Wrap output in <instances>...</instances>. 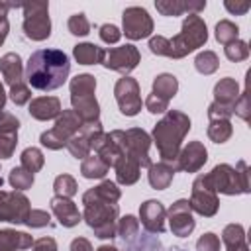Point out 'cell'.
<instances>
[{
	"instance_id": "obj_1",
	"label": "cell",
	"mask_w": 251,
	"mask_h": 251,
	"mask_svg": "<svg viewBox=\"0 0 251 251\" xmlns=\"http://www.w3.org/2000/svg\"><path fill=\"white\" fill-rule=\"evenodd\" d=\"M71 61L69 55L61 49H37L29 55L25 63V80L27 86L35 90H55L63 86L69 78Z\"/></svg>"
},
{
	"instance_id": "obj_2",
	"label": "cell",
	"mask_w": 251,
	"mask_h": 251,
	"mask_svg": "<svg viewBox=\"0 0 251 251\" xmlns=\"http://www.w3.org/2000/svg\"><path fill=\"white\" fill-rule=\"evenodd\" d=\"M190 131V118L180 110H167L165 116L155 124L151 141H155L163 163L175 165L182 147L184 135Z\"/></svg>"
},
{
	"instance_id": "obj_3",
	"label": "cell",
	"mask_w": 251,
	"mask_h": 251,
	"mask_svg": "<svg viewBox=\"0 0 251 251\" xmlns=\"http://www.w3.org/2000/svg\"><path fill=\"white\" fill-rule=\"evenodd\" d=\"M82 220L88 224V227L94 231L98 239H112L116 237L118 218H120V206L118 202H108L100 198L92 188H88L82 194Z\"/></svg>"
},
{
	"instance_id": "obj_4",
	"label": "cell",
	"mask_w": 251,
	"mask_h": 251,
	"mask_svg": "<svg viewBox=\"0 0 251 251\" xmlns=\"http://www.w3.org/2000/svg\"><path fill=\"white\" fill-rule=\"evenodd\" d=\"M71 104H73V112L78 116V120L82 124H90V122H98L100 120V106L98 100L94 96L96 92V78L90 73H82L76 75L75 78H71Z\"/></svg>"
},
{
	"instance_id": "obj_5",
	"label": "cell",
	"mask_w": 251,
	"mask_h": 251,
	"mask_svg": "<svg viewBox=\"0 0 251 251\" xmlns=\"http://www.w3.org/2000/svg\"><path fill=\"white\" fill-rule=\"evenodd\" d=\"M206 178L210 186L216 192L235 196V194H247L251 192L249 188V167L245 161H237L235 169L231 165H216L210 173H206Z\"/></svg>"
},
{
	"instance_id": "obj_6",
	"label": "cell",
	"mask_w": 251,
	"mask_h": 251,
	"mask_svg": "<svg viewBox=\"0 0 251 251\" xmlns=\"http://www.w3.org/2000/svg\"><path fill=\"white\" fill-rule=\"evenodd\" d=\"M206 41H208L206 22L198 14H188L182 20L180 33H176L173 39H169V57L171 59H182L188 53L202 47Z\"/></svg>"
},
{
	"instance_id": "obj_7",
	"label": "cell",
	"mask_w": 251,
	"mask_h": 251,
	"mask_svg": "<svg viewBox=\"0 0 251 251\" xmlns=\"http://www.w3.org/2000/svg\"><path fill=\"white\" fill-rule=\"evenodd\" d=\"M120 137H122V157L118 159V163L131 161V163L139 165L141 169L143 167L149 169L151 167V157H149L151 135L141 127H129L126 131L122 129Z\"/></svg>"
},
{
	"instance_id": "obj_8",
	"label": "cell",
	"mask_w": 251,
	"mask_h": 251,
	"mask_svg": "<svg viewBox=\"0 0 251 251\" xmlns=\"http://www.w3.org/2000/svg\"><path fill=\"white\" fill-rule=\"evenodd\" d=\"M24 33L31 41H45L51 35L49 4L47 2H22Z\"/></svg>"
},
{
	"instance_id": "obj_9",
	"label": "cell",
	"mask_w": 251,
	"mask_h": 251,
	"mask_svg": "<svg viewBox=\"0 0 251 251\" xmlns=\"http://www.w3.org/2000/svg\"><path fill=\"white\" fill-rule=\"evenodd\" d=\"M80 126H82V122L78 120V116L73 110H63L57 116L55 126L41 133L39 141L43 147H47L51 151H59V149L67 147L69 139L80 129Z\"/></svg>"
},
{
	"instance_id": "obj_10",
	"label": "cell",
	"mask_w": 251,
	"mask_h": 251,
	"mask_svg": "<svg viewBox=\"0 0 251 251\" xmlns=\"http://www.w3.org/2000/svg\"><path fill=\"white\" fill-rule=\"evenodd\" d=\"M104 139V129H102V122H90V124H82L80 129L69 139L67 149L75 159H84L90 155V151H96L98 145Z\"/></svg>"
},
{
	"instance_id": "obj_11",
	"label": "cell",
	"mask_w": 251,
	"mask_h": 251,
	"mask_svg": "<svg viewBox=\"0 0 251 251\" xmlns=\"http://www.w3.org/2000/svg\"><path fill=\"white\" fill-rule=\"evenodd\" d=\"M192 212L204 216V218H212L216 216L218 208H220V200H218V192L210 186L206 175H198L192 182V194L188 200Z\"/></svg>"
},
{
	"instance_id": "obj_12",
	"label": "cell",
	"mask_w": 251,
	"mask_h": 251,
	"mask_svg": "<svg viewBox=\"0 0 251 251\" xmlns=\"http://www.w3.org/2000/svg\"><path fill=\"white\" fill-rule=\"evenodd\" d=\"M122 29H124L122 33L131 41L145 39L153 31V20H151V16L145 8L129 6L122 14Z\"/></svg>"
},
{
	"instance_id": "obj_13",
	"label": "cell",
	"mask_w": 251,
	"mask_h": 251,
	"mask_svg": "<svg viewBox=\"0 0 251 251\" xmlns=\"http://www.w3.org/2000/svg\"><path fill=\"white\" fill-rule=\"evenodd\" d=\"M29 212H31V206L24 192H18V190L8 192L0 188V222L25 224Z\"/></svg>"
},
{
	"instance_id": "obj_14",
	"label": "cell",
	"mask_w": 251,
	"mask_h": 251,
	"mask_svg": "<svg viewBox=\"0 0 251 251\" xmlns=\"http://www.w3.org/2000/svg\"><path fill=\"white\" fill-rule=\"evenodd\" d=\"M139 61H141L139 49L131 43H126V45H120V47L106 49L102 65L110 71H116V73H122L124 76H127L139 65Z\"/></svg>"
},
{
	"instance_id": "obj_15",
	"label": "cell",
	"mask_w": 251,
	"mask_h": 251,
	"mask_svg": "<svg viewBox=\"0 0 251 251\" xmlns=\"http://www.w3.org/2000/svg\"><path fill=\"white\" fill-rule=\"evenodd\" d=\"M114 96L118 102V108L124 116L131 118L137 116L141 110V90L135 78L131 76H122L118 78L116 86H114Z\"/></svg>"
},
{
	"instance_id": "obj_16",
	"label": "cell",
	"mask_w": 251,
	"mask_h": 251,
	"mask_svg": "<svg viewBox=\"0 0 251 251\" xmlns=\"http://www.w3.org/2000/svg\"><path fill=\"white\" fill-rule=\"evenodd\" d=\"M167 220H169L171 231L175 235H178V237H188L196 227V222H194V216H192V208H190L188 200H184V198H180L175 204H171V208L167 210Z\"/></svg>"
},
{
	"instance_id": "obj_17",
	"label": "cell",
	"mask_w": 251,
	"mask_h": 251,
	"mask_svg": "<svg viewBox=\"0 0 251 251\" xmlns=\"http://www.w3.org/2000/svg\"><path fill=\"white\" fill-rule=\"evenodd\" d=\"M208 161V151L202 141H188V145L180 147L175 169L184 173H196L200 171Z\"/></svg>"
},
{
	"instance_id": "obj_18",
	"label": "cell",
	"mask_w": 251,
	"mask_h": 251,
	"mask_svg": "<svg viewBox=\"0 0 251 251\" xmlns=\"http://www.w3.org/2000/svg\"><path fill=\"white\" fill-rule=\"evenodd\" d=\"M139 220H141V226L149 233H163L167 210L159 200H147L139 206Z\"/></svg>"
},
{
	"instance_id": "obj_19",
	"label": "cell",
	"mask_w": 251,
	"mask_h": 251,
	"mask_svg": "<svg viewBox=\"0 0 251 251\" xmlns=\"http://www.w3.org/2000/svg\"><path fill=\"white\" fill-rule=\"evenodd\" d=\"M18 129H20V120L4 112L0 120V159H10L16 151L18 145Z\"/></svg>"
},
{
	"instance_id": "obj_20",
	"label": "cell",
	"mask_w": 251,
	"mask_h": 251,
	"mask_svg": "<svg viewBox=\"0 0 251 251\" xmlns=\"http://www.w3.org/2000/svg\"><path fill=\"white\" fill-rule=\"evenodd\" d=\"M51 212L55 214V218L59 220V224L63 227H75L78 226V222L82 220V214L78 212L76 204L71 198H63V196H53L51 202Z\"/></svg>"
},
{
	"instance_id": "obj_21",
	"label": "cell",
	"mask_w": 251,
	"mask_h": 251,
	"mask_svg": "<svg viewBox=\"0 0 251 251\" xmlns=\"http://www.w3.org/2000/svg\"><path fill=\"white\" fill-rule=\"evenodd\" d=\"M27 112L33 120L47 122V120H57V116L63 112V108H61V100L57 96H39L29 102Z\"/></svg>"
},
{
	"instance_id": "obj_22",
	"label": "cell",
	"mask_w": 251,
	"mask_h": 251,
	"mask_svg": "<svg viewBox=\"0 0 251 251\" xmlns=\"http://www.w3.org/2000/svg\"><path fill=\"white\" fill-rule=\"evenodd\" d=\"M155 8L163 16H180L184 12L198 14L206 8V2L204 0H157Z\"/></svg>"
},
{
	"instance_id": "obj_23",
	"label": "cell",
	"mask_w": 251,
	"mask_h": 251,
	"mask_svg": "<svg viewBox=\"0 0 251 251\" xmlns=\"http://www.w3.org/2000/svg\"><path fill=\"white\" fill-rule=\"evenodd\" d=\"M0 73L4 82L12 88L24 82V67H22V57L18 53H6L0 59Z\"/></svg>"
},
{
	"instance_id": "obj_24",
	"label": "cell",
	"mask_w": 251,
	"mask_h": 251,
	"mask_svg": "<svg viewBox=\"0 0 251 251\" xmlns=\"http://www.w3.org/2000/svg\"><path fill=\"white\" fill-rule=\"evenodd\" d=\"M239 96V84L235 78L231 76H224L216 82L214 86V102L224 106V108H229L233 112V104Z\"/></svg>"
},
{
	"instance_id": "obj_25",
	"label": "cell",
	"mask_w": 251,
	"mask_h": 251,
	"mask_svg": "<svg viewBox=\"0 0 251 251\" xmlns=\"http://www.w3.org/2000/svg\"><path fill=\"white\" fill-rule=\"evenodd\" d=\"M33 237L25 231L0 229V251H24L31 249Z\"/></svg>"
},
{
	"instance_id": "obj_26",
	"label": "cell",
	"mask_w": 251,
	"mask_h": 251,
	"mask_svg": "<svg viewBox=\"0 0 251 251\" xmlns=\"http://www.w3.org/2000/svg\"><path fill=\"white\" fill-rule=\"evenodd\" d=\"M175 165H169V163H151L149 167V173H147V178H149V184L151 188L155 190H165L169 188V184L173 182V176H175Z\"/></svg>"
},
{
	"instance_id": "obj_27",
	"label": "cell",
	"mask_w": 251,
	"mask_h": 251,
	"mask_svg": "<svg viewBox=\"0 0 251 251\" xmlns=\"http://www.w3.org/2000/svg\"><path fill=\"white\" fill-rule=\"evenodd\" d=\"M106 49L94 43H78L73 47V57L78 65H102Z\"/></svg>"
},
{
	"instance_id": "obj_28",
	"label": "cell",
	"mask_w": 251,
	"mask_h": 251,
	"mask_svg": "<svg viewBox=\"0 0 251 251\" xmlns=\"http://www.w3.org/2000/svg\"><path fill=\"white\" fill-rule=\"evenodd\" d=\"M222 241L226 245V251H249L245 229L241 224H229L222 231Z\"/></svg>"
},
{
	"instance_id": "obj_29",
	"label": "cell",
	"mask_w": 251,
	"mask_h": 251,
	"mask_svg": "<svg viewBox=\"0 0 251 251\" xmlns=\"http://www.w3.org/2000/svg\"><path fill=\"white\" fill-rule=\"evenodd\" d=\"M176 92H178V80H176L175 75H171V73H161V75L155 76L151 94H155L157 98H161V100H165V102H171V98H175Z\"/></svg>"
},
{
	"instance_id": "obj_30",
	"label": "cell",
	"mask_w": 251,
	"mask_h": 251,
	"mask_svg": "<svg viewBox=\"0 0 251 251\" xmlns=\"http://www.w3.org/2000/svg\"><path fill=\"white\" fill-rule=\"evenodd\" d=\"M233 133L231 122L226 118H218V120H210L208 124V137L214 143H226Z\"/></svg>"
},
{
	"instance_id": "obj_31",
	"label": "cell",
	"mask_w": 251,
	"mask_h": 251,
	"mask_svg": "<svg viewBox=\"0 0 251 251\" xmlns=\"http://www.w3.org/2000/svg\"><path fill=\"white\" fill-rule=\"evenodd\" d=\"M108 173V167L98 159V155H88L80 163V175L84 178H104Z\"/></svg>"
},
{
	"instance_id": "obj_32",
	"label": "cell",
	"mask_w": 251,
	"mask_h": 251,
	"mask_svg": "<svg viewBox=\"0 0 251 251\" xmlns=\"http://www.w3.org/2000/svg\"><path fill=\"white\" fill-rule=\"evenodd\" d=\"M137 231H139V220L131 214L124 216L118 220V227H116V235H120L124 239V243H131L135 237H137Z\"/></svg>"
},
{
	"instance_id": "obj_33",
	"label": "cell",
	"mask_w": 251,
	"mask_h": 251,
	"mask_svg": "<svg viewBox=\"0 0 251 251\" xmlns=\"http://www.w3.org/2000/svg\"><path fill=\"white\" fill-rule=\"evenodd\" d=\"M20 161H22V167L25 171H29V173H39L43 169V165H45V157H43L41 149H37V147L24 149L22 155H20Z\"/></svg>"
},
{
	"instance_id": "obj_34",
	"label": "cell",
	"mask_w": 251,
	"mask_h": 251,
	"mask_svg": "<svg viewBox=\"0 0 251 251\" xmlns=\"http://www.w3.org/2000/svg\"><path fill=\"white\" fill-rule=\"evenodd\" d=\"M33 180H35L33 173L25 171L22 165H20V167H14V169L10 171V175H8V182H10V184H12V188H16L18 192L31 188Z\"/></svg>"
},
{
	"instance_id": "obj_35",
	"label": "cell",
	"mask_w": 251,
	"mask_h": 251,
	"mask_svg": "<svg viewBox=\"0 0 251 251\" xmlns=\"http://www.w3.org/2000/svg\"><path fill=\"white\" fill-rule=\"evenodd\" d=\"M216 39L222 45H229L231 41L239 39V27L231 20H220L216 24Z\"/></svg>"
},
{
	"instance_id": "obj_36",
	"label": "cell",
	"mask_w": 251,
	"mask_h": 251,
	"mask_svg": "<svg viewBox=\"0 0 251 251\" xmlns=\"http://www.w3.org/2000/svg\"><path fill=\"white\" fill-rule=\"evenodd\" d=\"M194 67H196V71H198L200 75H212V73L218 71L220 59H218V55H216L214 51H202V53L196 55Z\"/></svg>"
},
{
	"instance_id": "obj_37",
	"label": "cell",
	"mask_w": 251,
	"mask_h": 251,
	"mask_svg": "<svg viewBox=\"0 0 251 251\" xmlns=\"http://www.w3.org/2000/svg\"><path fill=\"white\" fill-rule=\"evenodd\" d=\"M53 190H55V196L71 198V196H75V194H76L78 186H76V180H75L71 175L63 173V175H59V176L53 180Z\"/></svg>"
},
{
	"instance_id": "obj_38",
	"label": "cell",
	"mask_w": 251,
	"mask_h": 251,
	"mask_svg": "<svg viewBox=\"0 0 251 251\" xmlns=\"http://www.w3.org/2000/svg\"><path fill=\"white\" fill-rule=\"evenodd\" d=\"M224 53L231 63H239V61H245L249 57V45L241 39H235L224 47Z\"/></svg>"
},
{
	"instance_id": "obj_39",
	"label": "cell",
	"mask_w": 251,
	"mask_h": 251,
	"mask_svg": "<svg viewBox=\"0 0 251 251\" xmlns=\"http://www.w3.org/2000/svg\"><path fill=\"white\" fill-rule=\"evenodd\" d=\"M67 27H69V31L73 35H78V37H84V35L90 33V22L86 20V16L82 12L73 14L69 18V22H67Z\"/></svg>"
},
{
	"instance_id": "obj_40",
	"label": "cell",
	"mask_w": 251,
	"mask_h": 251,
	"mask_svg": "<svg viewBox=\"0 0 251 251\" xmlns=\"http://www.w3.org/2000/svg\"><path fill=\"white\" fill-rule=\"evenodd\" d=\"M10 8H22V2H2L0 0V45L6 41L8 31H10V22H8Z\"/></svg>"
},
{
	"instance_id": "obj_41",
	"label": "cell",
	"mask_w": 251,
	"mask_h": 251,
	"mask_svg": "<svg viewBox=\"0 0 251 251\" xmlns=\"http://www.w3.org/2000/svg\"><path fill=\"white\" fill-rule=\"evenodd\" d=\"M10 98L16 106H24L27 102H31V90L27 86V82H22L18 86H12L10 88Z\"/></svg>"
},
{
	"instance_id": "obj_42",
	"label": "cell",
	"mask_w": 251,
	"mask_h": 251,
	"mask_svg": "<svg viewBox=\"0 0 251 251\" xmlns=\"http://www.w3.org/2000/svg\"><path fill=\"white\" fill-rule=\"evenodd\" d=\"M196 251H220V237L212 231L202 233L196 241Z\"/></svg>"
},
{
	"instance_id": "obj_43",
	"label": "cell",
	"mask_w": 251,
	"mask_h": 251,
	"mask_svg": "<svg viewBox=\"0 0 251 251\" xmlns=\"http://www.w3.org/2000/svg\"><path fill=\"white\" fill-rule=\"evenodd\" d=\"M49 224H51V216L45 210H31L25 220V226L29 227H45Z\"/></svg>"
},
{
	"instance_id": "obj_44",
	"label": "cell",
	"mask_w": 251,
	"mask_h": 251,
	"mask_svg": "<svg viewBox=\"0 0 251 251\" xmlns=\"http://www.w3.org/2000/svg\"><path fill=\"white\" fill-rule=\"evenodd\" d=\"M149 51L159 57H169V39L163 35H155L149 39Z\"/></svg>"
},
{
	"instance_id": "obj_45",
	"label": "cell",
	"mask_w": 251,
	"mask_h": 251,
	"mask_svg": "<svg viewBox=\"0 0 251 251\" xmlns=\"http://www.w3.org/2000/svg\"><path fill=\"white\" fill-rule=\"evenodd\" d=\"M233 114L239 116L245 122L249 120V96H247V90L239 92V96H237V100L233 104Z\"/></svg>"
},
{
	"instance_id": "obj_46",
	"label": "cell",
	"mask_w": 251,
	"mask_h": 251,
	"mask_svg": "<svg viewBox=\"0 0 251 251\" xmlns=\"http://www.w3.org/2000/svg\"><path fill=\"white\" fill-rule=\"evenodd\" d=\"M120 37H122V31L114 25V24H104V25H100V39L104 41V43H118L120 41Z\"/></svg>"
},
{
	"instance_id": "obj_47",
	"label": "cell",
	"mask_w": 251,
	"mask_h": 251,
	"mask_svg": "<svg viewBox=\"0 0 251 251\" xmlns=\"http://www.w3.org/2000/svg\"><path fill=\"white\" fill-rule=\"evenodd\" d=\"M145 108H147L151 114H165V112L169 110V102L157 98L155 94H149V96L145 98Z\"/></svg>"
},
{
	"instance_id": "obj_48",
	"label": "cell",
	"mask_w": 251,
	"mask_h": 251,
	"mask_svg": "<svg viewBox=\"0 0 251 251\" xmlns=\"http://www.w3.org/2000/svg\"><path fill=\"white\" fill-rule=\"evenodd\" d=\"M231 116H233V112H231L229 108H224V106H220V104H216V102H212V104L208 106V118H210V120H218V118L229 120Z\"/></svg>"
},
{
	"instance_id": "obj_49",
	"label": "cell",
	"mask_w": 251,
	"mask_h": 251,
	"mask_svg": "<svg viewBox=\"0 0 251 251\" xmlns=\"http://www.w3.org/2000/svg\"><path fill=\"white\" fill-rule=\"evenodd\" d=\"M31 251H57V241L53 237H39L33 241Z\"/></svg>"
},
{
	"instance_id": "obj_50",
	"label": "cell",
	"mask_w": 251,
	"mask_h": 251,
	"mask_svg": "<svg viewBox=\"0 0 251 251\" xmlns=\"http://www.w3.org/2000/svg\"><path fill=\"white\" fill-rule=\"evenodd\" d=\"M224 6H226L227 12H231V14H235V16H243V14H247V10L251 8V4L245 2V0H243V2H231V0H226Z\"/></svg>"
},
{
	"instance_id": "obj_51",
	"label": "cell",
	"mask_w": 251,
	"mask_h": 251,
	"mask_svg": "<svg viewBox=\"0 0 251 251\" xmlns=\"http://www.w3.org/2000/svg\"><path fill=\"white\" fill-rule=\"evenodd\" d=\"M71 251H94V249L86 237H75L71 241Z\"/></svg>"
},
{
	"instance_id": "obj_52",
	"label": "cell",
	"mask_w": 251,
	"mask_h": 251,
	"mask_svg": "<svg viewBox=\"0 0 251 251\" xmlns=\"http://www.w3.org/2000/svg\"><path fill=\"white\" fill-rule=\"evenodd\" d=\"M4 106H6V92H4V84L0 82V120L4 114Z\"/></svg>"
},
{
	"instance_id": "obj_53",
	"label": "cell",
	"mask_w": 251,
	"mask_h": 251,
	"mask_svg": "<svg viewBox=\"0 0 251 251\" xmlns=\"http://www.w3.org/2000/svg\"><path fill=\"white\" fill-rule=\"evenodd\" d=\"M96 251H120L118 247H114V245H100Z\"/></svg>"
},
{
	"instance_id": "obj_54",
	"label": "cell",
	"mask_w": 251,
	"mask_h": 251,
	"mask_svg": "<svg viewBox=\"0 0 251 251\" xmlns=\"http://www.w3.org/2000/svg\"><path fill=\"white\" fill-rule=\"evenodd\" d=\"M173 251H184V249H173Z\"/></svg>"
}]
</instances>
